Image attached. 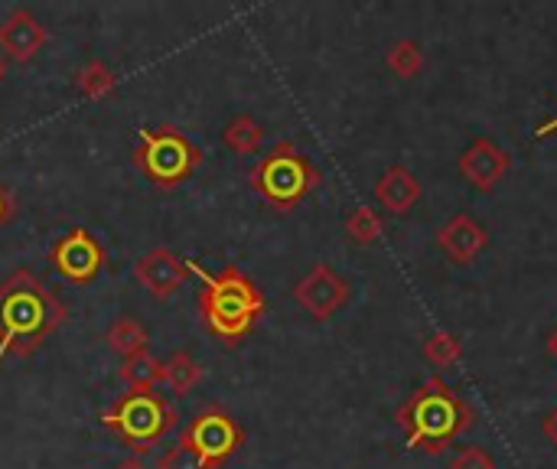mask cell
<instances>
[{
  "instance_id": "cell-2",
  "label": "cell",
  "mask_w": 557,
  "mask_h": 469,
  "mask_svg": "<svg viewBox=\"0 0 557 469\" xmlns=\"http://www.w3.org/2000/svg\"><path fill=\"white\" fill-rule=\"evenodd\" d=\"M189 274L202 281L196 304L206 330L225 346H238L268 310V300L258 284L235 264L222 268L219 274H209L202 264L189 261Z\"/></svg>"
},
{
  "instance_id": "cell-13",
  "label": "cell",
  "mask_w": 557,
  "mask_h": 469,
  "mask_svg": "<svg viewBox=\"0 0 557 469\" xmlns=\"http://www.w3.org/2000/svg\"><path fill=\"white\" fill-rule=\"evenodd\" d=\"M437 245L454 264H473V258L490 245V235L473 215L460 212L437 229Z\"/></svg>"
},
{
  "instance_id": "cell-29",
  "label": "cell",
  "mask_w": 557,
  "mask_h": 469,
  "mask_svg": "<svg viewBox=\"0 0 557 469\" xmlns=\"http://www.w3.org/2000/svg\"><path fill=\"white\" fill-rule=\"evenodd\" d=\"M548 356L557 362V326L548 333Z\"/></svg>"
},
{
  "instance_id": "cell-7",
  "label": "cell",
  "mask_w": 557,
  "mask_h": 469,
  "mask_svg": "<svg viewBox=\"0 0 557 469\" xmlns=\"http://www.w3.org/2000/svg\"><path fill=\"white\" fill-rule=\"evenodd\" d=\"M209 469H219L245 444V428L225 408H202L183 431V441Z\"/></svg>"
},
{
  "instance_id": "cell-12",
  "label": "cell",
  "mask_w": 557,
  "mask_h": 469,
  "mask_svg": "<svg viewBox=\"0 0 557 469\" xmlns=\"http://www.w3.org/2000/svg\"><path fill=\"white\" fill-rule=\"evenodd\" d=\"M46 39H49L46 26L26 7H13L0 20V52L10 62H29V59H36V52L46 46Z\"/></svg>"
},
{
  "instance_id": "cell-8",
  "label": "cell",
  "mask_w": 557,
  "mask_h": 469,
  "mask_svg": "<svg viewBox=\"0 0 557 469\" xmlns=\"http://www.w3.org/2000/svg\"><path fill=\"white\" fill-rule=\"evenodd\" d=\"M104 261V248L88 229H69L49 245V264L72 284H91Z\"/></svg>"
},
{
  "instance_id": "cell-15",
  "label": "cell",
  "mask_w": 557,
  "mask_h": 469,
  "mask_svg": "<svg viewBox=\"0 0 557 469\" xmlns=\"http://www.w3.org/2000/svg\"><path fill=\"white\" fill-rule=\"evenodd\" d=\"M160 382L176 395V398H186L199 382H202V366L193 353L186 349H176L170 359H163V372H160Z\"/></svg>"
},
{
  "instance_id": "cell-3",
  "label": "cell",
  "mask_w": 557,
  "mask_h": 469,
  "mask_svg": "<svg viewBox=\"0 0 557 469\" xmlns=\"http://www.w3.org/2000/svg\"><path fill=\"white\" fill-rule=\"evenodd\" d=\"M395 418L408 437V447L428 457L447 454L454 441L476 424L473 405L463 402L444 379H428L418 392H411Z\"/></svg>"
},
{
  "instance_id": "cell-19",
  "label": "cell",
  "mask_w": 557,
  "mask_h": 469,
  "mask_svg": "<svg viewBox=\"0 0 557 469\" xmlns=\"http://www.w3.org/2000/svg\"><path fill=\"white\" fill-rule=\"evenodd\" d=\"M222 144L228 150L242 153V157H255L261 150V144H264V131L251 114H235L222 131Z\"/></svg>"
},
{
  "instance_id": "cell-30",
  "label": "cell",
  "mask_w": 557,
  "mask_h": 469,
  "mask_svg": "<svg viewBox=\"0 0 557 469\" xmlns=\"http://www.w3.org/2000/svg\"><path fill=\"white\" fill-rule=\"evenodd\" d=\"M3 75H7V59L0 55V82H3Z\"/></svg>"
},
{
  "instance_id": "cell-4",
  "label": "cell",
  "mask_w": 557,
  "mask_h": 469,
  "mask_svg": "<svg viewBox=\"0 0 557 469\" xmlns=\"http://www.w3.org/2000/svg\"><path fill=\"white\" fill-rule=\"evenodd\" d=\"M98 418L101 428H108L121 447L131 451V457H144L176 428L180 415L160 392H127L101 408Z\"/></svg>"
},
{
  "instance_id": "cell-28",
  "label": "cell",
  "mask_w": 557,
  "mask_h": 469,
  "mask_svg": "<svg viewBox=\"0 0 557 469\" xmlns=\"http://www.w3.org/2000/svg\"><path fill=\"white\" fill-rule=\"evenodd\" d=\"M114 469H150V467L144 464V457H124V460H121Z\"/></svg>"
},
{
  "instance_id": "cell-22",
  "label": "cell",
  "mask_w": 557,
  "mask_h": 469,
  "mask_svg": "<svg viewBox=\"0 0 557 469\" xmlns=\"http://www.w3.org/2000/svg\"><path fill=\"white\" fill-rule=\"evenodd\" d=\"M421 356H424L431 366H437V369H450L454 362H460V356H463V343H460L454 333L437 330V333H431V336L424 340Z\"/></svg>"
},
{
  "instance_id": "cell-17",
  "label": "cell",
  "mask_w": 557,
  "mask_h": 469,
  "mask_svg": "<svg viewBox=\"0 0 557 469\" xmlns=\"http://www.w3.org/2000/svg\"><path fill=\"white\" fill-rule=\"evenodd\" d=\"M75 91L88 101H101V98H111L117 91V78H114L111 65H104L101 59H88L75 72Z\"/></svg>"
},
{
  "instance_id": "cell-16",
  "label": "cell",
  "mask_w": 557,
  "mask_h": 469,
  "mask_svg": "<svg viewBox=\"0 0 557 469\" xmlns=\"http://www.w3.org/2000/svg\"><path fill=\"white\" fill-rule=\"evenodd\" d=\"M160 372H163V362L147 349V353L127 356L117 369V379L127 385V392H157Z\"/></svg>"
},
{
  "instance_id": "cell-21",
  "label": "cell",
  "mask_w": 557,
  "mask_h": 469,
  "mask_svg": "<svg viewBox=\"0 0 557 469\" xmlns=\"http://www.w3.org/2000/svg\"><path fill=\"white\" fill-rule=\"evenodd\" d=\"M382 232H385V222H382V215H379L375 209H369V206H356V209L346 215V235H349V242H356V245H375V242L382 238Z\"/></svg>"
},
{
  "instance_id": "cell-27",
  "label": "cell",
  "mask_w": 557,
  "mask_h": 469,
  "mask_svg": "<svg viewBox=\"0 0 557 469\" xmlns=\"http://www.w3.org/2000/svg\"><path fill=\"white\" fill-rule=\"evenodd\" d=\"M555 131H557V114H555V118H548V121H542V124H539L535 137H552Z\"/></svg>"
},
{
  "instance_id": "cell-9",
  "label": "cell",
  "mask_w": 557,
  "mask_h": 469,
  "mask_svg": "<svg viewBox=\"0 0 557 469\" xmlns=\"http://www.w3.org/2000/svg\"><path fill=\"white\" fill-rule=\"evenodd\" d=\"M352 297V287L346 277H339L326 261L313 264L297 284H294V300L300 304L304 313H310L313 320H330L336 317Z\"/></svg>"
},
{
  "instance_id": "cell-18",
  "label": "cell",
  "mask_w": 557,
  "mask_h": 469,
  "mask_svg": "<svg viewBox=\"0 0 557 469\" xmlns=\"http://www.w3.org/2000/svg\"><path fill=\"white\" fill-rule=\"evenodd\" d=\"M108 346L117 353V356H137V353H147L150 349V333L140 320L134 317H117L111 326H108Z\"/></svg>"
},
{
  "instance_id": "cell-6",
  "label": "cell",
  "mask_w": 557,
  "mask_h": 469,
  "mask_svg": "<svg viewBox=\"0 0 557 469\" xmlns=\"http://www.w3.org/2000/svg\"><path fill=\"white\" fill-rule=\"evenodd\" d=\"M134 166L157 189L170 193L202 166V150L176 124L140 127V140L134 147Z\"/></svg>"
},
{
  "instance_id": "cell-10",
  "label": "cell",
  "mask_w": 557,
  "mask_h": 469,
  "mask_svg": "<svg viewBox=\"0 0 557 469\" xmlns=\"http://www.w3.org/2000/svg\"><path fill=\"white\" fill-rule=\"evenodd\" d=\"M134 277L137 284L157 297V300H170L189 277V258H180L173 248H150L147 255L137 258L134 264Z\"/></svg>"
},
{
  "instance_id": "cell-1",
  "label": "cell",
  "mask_w": 557,
  "mask_h": 469,
  "mask_svg": "<svg viewBox=\"0 0 557 469\" xmlns=\"http://www.w3.org/2000/svg\"><path fill=\"white\" fill-rule=\"evenodd\" d=\"M69 320L65 304L29 268H16L0 284V359L33 356Z\"/></svg>"
},
{
  "instance_id": "cell-20",
  "label": "cell",
  "mask_w": 557,
  "mask_h": 469,
  "mask_svg": "<svg viewBox=\"0 0 557 469\" xmlns=\"http://www.w3.org/2000/svg\"><path fill=\"white\" fill-rule=\"evenodd\" d=\"M385 65L392 69V75H398V78H414V75H421V69H424V52H421V46L414 42V39H398L388 52H385Z\"/></svg>"
},
{
  "instance_id": "cell-11",
  "label": "cell",
  "mask_w": 557,
  "mask_h": 469,
  "mask_svg": "<svg viewBox=\"0 0 557 469\" xmlns=\"http://www.w3.org/2000/svg\"><path fill=\"white\" fill-rule=\"evenodd\" d=\"M460 176L480 189V193H493L512 170V157L493 140V137H476L463 153H460V163H457Z\"/></svg>"
},
{
  "instance_id": "cell-14",
  "label": "cell",
  "mask_w": 557,
  "mask_h": 469,
  "mask_svg": "<svg viewBox=\"0 0 557 469\" xmlns=\"http://www.w3.org/2000/svg\"><path fill=\"white\" fill-rule=\"evenodd\" d=\"M372 193H375V199H379V206H382L385 212L405 215V212H411V209L421 202V180H418L408 166L395 163V166H388V170L379 176V183H375Z\"/></svg>"
},
{
  "instance_id": "cell-5",
  "label": "cell",
  "mask_w": 557,
  "mask_h": 469,
  "mask_svg": "<svg viewBox=\"0 0 557 469\" xmlns=\"http://www.w3.org/2000/svg\"><path fill=\"white\" fill-rule=\"evenodd\" d=\"M320 170L310 163V157L290 144V140H277L248 173L251 189L274 206L277 212H290L297 209L317 186H320Z\"/></svg>"
},
{
  "instance_id": "cell-26",
  "label": "cell",
  "mask_w": 557,
  "mask_h": 469,
  "mask_svg": "<svg viewBox=\"0 0 557 469\" xmlns=\"http://www.w3.org/2000/svg\"><path fill=\"white\" fill-rule=\"evenodd\" d=\"M542 431H545V437H548V444L557 451V408L542 421Z\"/></svg>"
},
{
  "instance_id": "cell-24",
  "label": "cell",
  "mask_w": 557,
  "mask_h": 469,
  "mask_svg": "<svg viewBox=\"0 0 557 469\" xmlns=\"http://www.w3.org/2000/svg\"><path fill=\"white\" fill-rule=\"evenodd\" d=\"M157 469H209L186 444H176L170 447L160 460H157Z\"/></svg>"
},
{
  "instance_id": "cell-25",
  "label": "cell",
  "mask_w": 557,
  "mask_h": 469,
  "mask_svg": "<svg viewBox=\"0 0 557 469\" xmlns=\"http://www.w3.org/2000/svg\"><path fill=\"white\" fill-rule=\"evenodd\" d=\"M13 215H16V199H13V193L0 183V229H3Z\"/></svg>"
},
{
  "instance_id": "cell-23",
  "label": "cell",
  "mask_w": 557,
  "mask_h": 469,
  "mask_svg": "<svg viewBox=\"0 0 557 469\" xmlns=\"http://www.w3.org/2000/svg\"><path fill=\"white\" fill-rule=\"evenodd\" d=\"M450 469H499V467H496V460H493V454H490V451H483V447L470 444V447L457 451V457L450 460Z\"/></svg>"
}]
</instances>
